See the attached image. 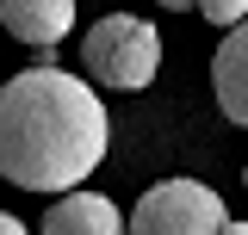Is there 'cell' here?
<instances>
[{
  "instance_id": "cell-1",
  "label": "cell",
  "mask_w": 248,
  "mask_h": 235,
  "mask_svg": "<svg viewBox=\"0 0 248 235\" xmlns=\"http://www.w3.org/2000/svg\"><path fill=\"white\" fill-rule=\"evenodd\" d=\"M112 124L93 81L68 68H25L0 87V174L25 192H81L106 161Z\"/></svg>"
},
{
  "instance_id": "cell-2",
  "label": "cell",
  "mask_w": 248,
  "mask_h": 235,
  "mask_svg": "<svg viewBox=\"0 0 248 235\" xmlns=\"http://www.w3.org/2000/svg\"><path fill=\"white\" fill-rule=\"evenodd\" d=\"M81 68H87L93 87L143 93L155 81V68H161V31L149 19H137V13H106L81 37Z\"/></svg>"
},
{
  "instance_id": "cell-3",
  "label": "cell",
  "mask_w": 248,
  "mask_h": 235,
  "mask_svg": "<svg viewBox=\"0 0 248 235\" xmlns=\"http://www.w3.org/2000/svg\"><path fill=\"white\" fill-rule=\"evenodd\" d=\"M223 229H230V210L199 179H161L130 210V235H223Z\"/></svg>"
},
{
  "instance_id": "cell-4",
  "label": "cell",
  "mask_w": 248,
  "mask_h": 235,
  "mask_svg": "<svg viewBox=\"0 0 248 235\" xmlns=\"http://www.w3.org/2000/svg\"><path fill=\"white\" fill-rule=\"evenodd\" d=\"M0 25L31 50H56L75 31V0H0Z\"/></svg>"
},
{
  "instance_id": "cell-5",
  "label": "cell",
  "mask_w": 248,
  "mask_h": 235,
  "mask_svg": "<svg viewBox=\"0 0 248 235\" xmlns=\"http://www.w3.org/2000/svg\"><path fill=\"white\" fill-rule=\"evenodd\" d=\"M211 87H217L223 118L248 130V19L236 31H223V44H217V56H211Z\"/></svg>"
},
{
  "instance_id": "cell-6",
  "label": "cell",
  "mask_w": 248,
  "mask_h": 235,
  "mask_svg": "<svg viewBox=\"0 0 248 235\" xmlns=\"http://www.w3.org/2000/svg\"><path fill=\"white\" fill-rule=\"evenodd\" d=\"M37 235H124V217L99 192H62L56 205L44 210V229Z\"/></svg>"
},
{
  "instance_id": "cell-7",
  "label": "cell",
  "mask_w": 248,
  "mask_h": 235,
  "mask_svg": "<svg viewBox=\"0 0 248 235\" xmlns=\"http://www.w3.org/2000/svg\"><path fill=\"white\" fill-rule=\"evenodd\" d=\"M199 19L217 25V31H236L248 19V0H199Z\"/></svg>"
},
{
  "instance_id": "cell-8",
  "label": "cell",
  "mask_w": 248,
  "mask_h": 235,
  "mask_svg": "<svg viewBox=\"0 0 248 235\" xmlns=\"http://www.w3.org/2000/svg\"><path fill=\"white\" fill-rule=\"evenodd\" d=\"M0 235H25V223L19 217H0Z\"/></svg>"
},
{
  "instance_id": "cell-9",
  "label": "cell",
  "mask_w": 248,
  "mask_h": 235,
  "mask_svg": "<svg viewBox=\"0 0 248 235\" xmlns=\"http://www.w3.org/2000/svg\"><path fill=\"white\" fill-rule=\"evenodd\" d=\"M155 6H168V13H186V6H199V0H155Z\"/></svg>"
},
{
  "instance_id": "cell-10",
  "label": "cell",
  "mask_w": 248,
  "mask_h": 235,
  "mask_svg": "<svg viewBox=\"0 0 248 235\" xmlns=\"http://www.w3.org/2000/svg\"><path fill=\"white\" fill-rule=\"evenodd\" d=\"M223 235H248V223H236V217H230V229H223Z\"/></svg>"
},
{
  "instance_id": "cell-11",
  "label": "cell",
  "mask_w": 248,
  "mask_h": 235,
  "mask_svg": "<svg viewBox=\"0 0 248 235\" xmlns=\"http://www.w3.org/2000/svg\"><path fill=\"white\" fill-rule=\"evenodd\" d=\"M242 186H248V161H242Z\"/></svg>"
}]
</instances>
